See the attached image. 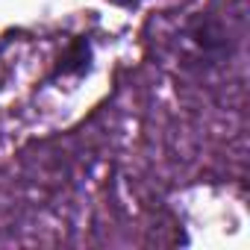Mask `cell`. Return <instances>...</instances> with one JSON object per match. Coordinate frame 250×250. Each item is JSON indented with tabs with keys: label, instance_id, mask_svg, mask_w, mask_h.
<instances>
[{
	"label": "cell",
	"instance_id": "6da1fadb",
	"mask_svg": "<svg viewBox=\"0 0 250 250\" xmlns=\"http://www.w3.org/2000/svg\"><path fill=\"white\" fill-rule=\"evenodd\" d=\"M115 3H127L130 6V3H142V0H115Z\"/></svg>",
	"mask_w": 250,
	"mask_h": 250
}]
</instances>
